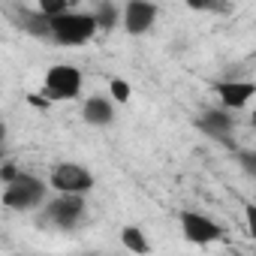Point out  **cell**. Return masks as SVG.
Masks as SVG:
<instances>
[{
    "label": "cell",
    "mask_w": 256,
    "mask_h": 256,
    "mask_svg": "<svg viewBox=\"0 0 256 256\" xmlns=\"http://www.w3.org/2000/svg\"><path fill=\"white\" fill-rule=\"evenodd\" d=\"M48 187L54 193H66V196H84L94 187V175L90 169H84L82 163H58L52 169Z\"/></svg>",
    "instance_id": "cell-4"
},
{
    "label": "cell",
    "mask_w": 256,
    "mask_h": 256,
    "mask_svg": "<svg viewBox=\"0 0 256 256\" xmlns=\"http://www.w3.org/2000/svg\"><path fill=\"white\" fill-rule=\"evenodd\" d=\"M72 10V4L70 0H40V6H36V12L46 18V22H52V18H60V16H66Z\"/></svg>",
    "instance_id": "cell-14"
},
{
    "label": "cell",
    "mask_w": 256,
    "mask_h": 256,
    "mask_svg": "<svg viewBox=\"0 0 256 256\" xmlns=\"http://www.w3.org/2000/svg\"><path fill=\"white\" fill-rule=\"evenodd\" d=\"M84 217V196H66L58 193L48 205H46V220L58 229H72L76 223H82Z\"/></svg>",
    "instance_id": "cell-5"
},
{
    "label": "cell",
    "mask_w": 256,
    "mask_h": 256,
    "mask_svg": "<svg viewBox=\"0 0 256 256\" xmlns=\"http://www.w3.org/2000/svg\"><path fill=\"white\" fill-rule=\"evenodd\" d=\"M18 175H22L18 163H12V160H6V163H0V181H4V187H6L10 181H16Z\"/></svg>",
    "instance_id": "cell-16"
},
{
    "label": "cell",
    "mask_w": 256,
    "mask_h": 256,
    "mask_svg": "<svg viewBox=\"0 0 256 256\" xmlns=\"http://www.w3.org/2000/svg\"><path fill=\"white\" fill-rule=\"evenodd\" d=\"M0 163H4V157H0Z\"/></svg>",
    "instance_id": "cell-20"
},
{
    "label": "cell",
    "mask_w": 256,
    "mask_h": 256,
    "mask_svg": "<svg viewBox=\"0 0 256 256\" xmlns=\"http://www.w3.org/2000/svg\"><path fill=\"white\" fill-rule=\"evenodd\" d=\"M84 256H100V253H84Z\"/></svg>",
    "instance_id": "cell-19"
},
{
    "label": "cell",
    "mask_w": 256,
    "mask_h": 256,
    "mask_svg": "<svg viewBox=\"0 0 256 256\" xmlns=\"http://www.w3.org/2000/svg\"><path fill=\"white\" fill-rule=\"evenodd\" d=\"M238 160H241V166H244L247 172H253V169H256V154H253V151H244Z\"/></svg>",
    "instance_id": "cell-17"
},
{
    "label": "cell",
    "mask_w": 256,
    "mask_h": 256,
    "mask_svg": "<svg viewBox=\"0 0 256 256\" xmlns=\"http://www.w3.org/2000/svg\"><path fill=\"white\" fill-rule=\"evenodd\" d=\"M160 16V6L157 4H148V0H130L124 10H120V24L124 30L130 34V36H142L154 28Z\"/></svg>",
    "instance_id": "cell-7"
},
{
    "label": "cell",
    "mask_w": 256,
    "mask_h": 256,
    "mask_svg": "<svg viewBox=\"0 0 256 256\" xmlns=\"http://www.w3.org/2000/svg\"><path fill=\"white\" fill-rule=\"evenodd\" d=\"M181 232L196 247H205V244H214V241L223 238V229L199 211H181Z\"/></svg>",
    "instance_id": "cell-6"
},
{
    "label": "cell",
    "mask_w": 256,
    "mask_h": 256,
    "mask_svg": "<svg viewBox=\"0 0 256 256\" xmlns=\"http://www.w3.org/2000/svg\"><path fill=\"white\" fill-rule=\"evenodd\" d=\"M18 28H24L28 34H34V36H40V40H52L48 22H46L36 10H22V12H18Z\"/></svg>",
    "instance_id": "cell-13"
},
{
    "label": "cell",
    "mask_w": 256,
    "mask_h": 256,
    "mask_svg": "<svg viewBox=\"0 0 256 256\" xmlns=\"http://www.w3.org/2000/svg\"><path fill=\"white\" fill-rule=\"evenodd\" d=\"M94 22H96V30H112L120 24V6L112 4V0H102V4L94 6Z\"/></svg>",
    "instance_id": "cell-12"
},
{
    "label": "cell",
    "mask_w": 256,
    "mask_h": 256,
    "mask_svg": "<svg viewBox=\"0 0 256 256\" xmlns=\"http://www.w3.org/2000/svg\"><path fill=\"white\" fill-rule=\"evenodd\" d=\"M120 244L130 253H136V256H148L151 253V241H148V235L139 226H124L120 229Z\"/></svg>",
    "instance_id": "cell-11"
},
{
    "label": "cell",
    "mask_w": 256,
    "mask_h": 256,
    "mask_svg": "<svg viewBox=\"0 0 256 256\" xmlns=\"http://www.w3.org/2000/svg\"><path fill=\"white\" fill-rule=\"evenodd\" d=\"M82 118H84L90 126H106V124L114 120V106H112V100H106V96H88L84 106H82Z\"/></svg>",
    "instance_id": "cell-10"
},
{
    "label": "cell",
    "mask_w": 256,
    "mask_h": 256,
    "mask_svg": "<svg viewBox=\"0 0 256 256\" xmlns=\"http://www.w3.org/2000/svg\"><path fill=\"white\" fill-rule=\"evenodd\" d=\"M108 94H112V102L124 106V102H130L133 88H130V82H124V78H112V82H108Z\"/></svg>",
    "instance_id": "cell-15"
},
{
    "label": "cell",
    "mask_w": 256,
    "mask_h": 256,
    "mask_svg": "<svg viewBox=\"0 0 256 256\" xmlns=\"http://www.w3.org/2000/svg\"><path fill=\"white\" fill-rule=\"evenodd\" d=\"M42 90L54 102L76 100L82 94V70L72 66V64H54V66H48L46 78H42Z\"/></svg>",
    "instance_id": "cell-3"
},
{
    "label": "cell",
    "mask_w": 256,
    "mask_h": 256,
    "mask_svg": "<svg viewBox=\"0 0 256 256\" xmlns=\"http://www.w3.org/2000/svg\"><path fill=\"white\" fill-rule=\"evenodd\" d=\"M4 142H6V124L0 120V145H4Z\"/></svg>",
    "instance_id": "cell-18"
},
{
    "label": "cell",
    "mask_w": 256,
    "mask_h": 256,
    "mask_svg": "<svg viewBox=\"0 0 256 256\" xmlns=\"http://www.w3.org/2000/svg\"><path fill=\"white\" fill-rule=\"evenodd\" d=\"M48 30H52V42H58V46H84L96 36V22L90 12L70 10L60 18H52Z\"/></svg>",
    "instance_id": "cell-1"
},
{
    "label": "cell",
    "mask_w": 256,
    "mask_h": 256,
    "mask_svg": "<svg viewBox=\"0 0 256 256\" xmlns=\"http://www.w3.org/2000/svg\"><path fill=\"white\" fill-rule=\"evenodd\" d=\"M196 126L202 133H208L211 139H220V142H226L229 136H232V130H235V120H232V112H226V108H208V112H202L199 118H196Z\"/></svg>",
    "instance_id": "cell-9"
},
{
    "label": "cell",
    "mask_w": 256,
    "mask_h": 256,
    "mask_svg": "<svg viewBox=\"0 0 256 256\" xmlns=\"http://www.w3.org/2000/svg\"><path fill=\"white\" fill-rule=\"evenodd\" d=\"M214 94L220 96V108L235 112V108H244V106L256 96V84H253V82L229 78V82H217V84H214Z\"/></svg>",
    "instance_id": "cell-8"
},
{
    "label": "cell",
    "mask_w": 256,
    "mask_h": 256,
    "mask_svg": "<svg viewBox=\"0 0 256 256\" xmlns=\"http://www.w3.org/2000/svg\"><path fill=\"white\" fill-rule=\"evenodd\" d=\"M46 202V181L36 175L22 172L16 181L4 187V205L12 211H34Z\"/></svg>",
    "instance_id": "cell-2"
}]
</instances>
